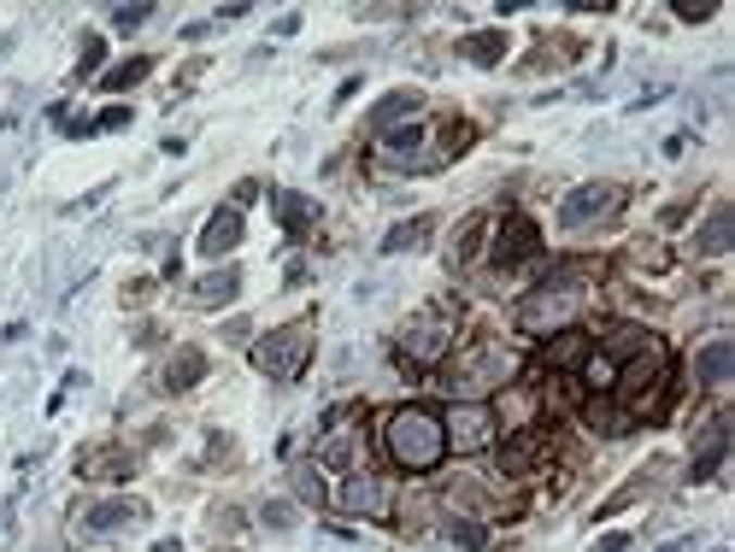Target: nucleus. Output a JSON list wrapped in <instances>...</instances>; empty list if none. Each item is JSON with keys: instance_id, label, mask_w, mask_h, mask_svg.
Instances as JSON below:
<instances>
[{"instance_id": "f257e3e1", "label": "nucleus", "mask_w": 735, "mask_h": 552, "mask_svg": "<svg viewBox=\"0 0 735 552\" xmlns=\"http://www.w3.org/2000/svg\"><path fill=\"white\" fill-rule=\"evenodd\" d=\"M383 447L400 471H436L441 453H448V435H441V417L429 405H400L383 424Z\"/></svg>"}, {"instance_id": "f03ea898", "label": "nucleus", "mask_w": 735, "mask_h": 552, "mask_svg": "<svg viewBox=\"0 0 735 552\" xmlns=\"http://www.w3.org/2000/svg\"><path fill=\"white\" fill-rule=\"evenodd\" d=\"M583 300H588L583 265H559V271H547V283L518 306V317H524V329L547 336V329H565L571 317H583Z\"/></svg>"}, {"instance_id": "7ed1b4c3", "label": "nucleus", "mask_w": 735, "mask_h": 552, "mask_svg": "<svg viewBox=\"0 0 735 552\" xmlns=\"http://www.w3.org/2000/svg\"><path fill=\"white\" fill-rule=\"evenodd\" d=\"M671 388V365H665V347H659L653 336L641 341V353L630 359L624 371H612V394L624 405H659Z\"/></svg>"}, {"instance_id": "20e7f679", "label": "nucleus", "mask_w": 735, "mask_h": 552, "mask_svg": "<svg viewBox=\"0 0 735 552\" xmlns=\"http://www.w3.org/2000/svg\"><path fill=\"white\" fill-rule=\"evenodd\" d=\"M312 359V324H283L271 336L253 341V365L271 376V382H295Z\"/></svg>"}, {"instance_id": "39448f33", "label": "nucleus", "mask_w": 735, "mask_h": 552, "mask_svg": "<svg viewBox=\"0 0 735 552\" xmlns=\"http://www.w3.org/2000/svg\"><path fill=\"white\" fill-rule=\"evenodd\" d=\"M624 212V188L618 183H583V188H571L565 200H559V224L565 229H595V224H607V217Z\"/></svg>"}, {"instance_id": "423d86ee", "label": "nucleus", "mask_w": 735, "mask_h": 552, "mask_svg": "<svg viewBox=\"0 0 735 552\" xmlns=\"http://www.w3.org/2000/svg\"><path fill=\"white\" fill-rule=\"evenodd\" d=\"M441 382L453 388V394H488V388H500V382H512V353L507 347H477V353L465 359V365H453Z\"/></svg>"}, {"instance_id": "0eeeda50", "label": "nucleus", "mask_w": 735, "mask_h": 552, "mask_svg": "<svg viewBox=\"0 0 735 552\" xmlns=\"http://www.w3.org/2000/svg\"><path fill=\"white\" fill-rule=\"evenodd\" d=\"M441 435H448L453 453H483L488 441H495V412H488L483 400H459L448 417H441Z\"/></svg>"}, {"instance_id": "6e6552de", "label": "nucleus", "mask_w": 735, "mask_h": 552, "mask_svg": "<svg viewBox=\"0 0 735 552\" xmlns=\"http://www.w3.org/2000/svg\"><path fill=\"white\" fill-rule=\"evenodd\" d=\"M536 253H541V229L530 224L524 212H512L507 224H500L495 247H488V265H495V271H518L524 259H536Z\"/></svg>"}, {"instance_id": "1a4fd4ad", "label": "nucleus", "mask_w": 735, "mask_h": 552, "mask_svg": "<svg viewBox=\"0 0 735 552\" xmlns=\"http://www.w3.org/2000/svg\"><path fill=\"white\" fill-rule=\"evenodd\" d=\"M148 517V505L129 500V493H112V500H95L89 512L77 517L83 535H119V529H136V523Z\"/></svg>"}, {"instance_id": "9d476101", "label": "nucleus", "mask_w": 735, "mask_h": 552, "mask_svg": "<svg viewBox=\"0 0 735 552\" xmlns=\"http://www.w3.org/2000/svg\"><path fill=\"white\" fill-rule=\"evenodd\" d=\"M448 341H453V324H448V317H436V312L412 317V324L400 329V353L424 359V365H436V359L448 353Z\"/></svg>"}, {"instance_id": "9b49d317", "label": "nucleus", "mask_w": 735, "mask_h": 552, "mask_svg": "<svg viewBox=\"0 0 735 552\" xmlns=\"http://www.w3.org/2000/svg\"><path fill=\"white\" fill-rule=\"evenodd\" d=\"M241 236H248V224H241V212L236 206H219L207 217V224H200V259H224V253H236L241 247Z\"/></svg>"}, {"instance_id": "f8f14e48", "label": "nucleus", "mask_w": 735, "mask_h": 552, "mask_svg": "<svg viewBox=\"0 0 735 552\" xmlns=\"http://www.w3.org/2000/svg\"><path fill=\"white\" fill-rule=\"evenodd\" d=\"M336 505L341 512H353V517H383L388 512V482L383 476H348V482H341V493H336Z\"/></svg>"}, {"instance_id": "ddd939ff", "label": "nucleus", "mask_w": 735, "mask_h": 552, "mask_svg": "<svg viewBox=\"0 0 735 552\" xmlns=\"http://www.w3.org/2000/svg\"><path fill=\"white\" fill-rule=\"evenodd\" d=\"M359 459H365V435H359L353 424L341 429V424H329L324 429V441H319V464H329V471H359Z\"/></svg>"}, {"instance_id": "4468645a", "label": "nucleus", "mask_w": 735, "mask_h": 552, "mask_svg": "<svg viewBox=\"0 0 735 552\" xmlns=\"http://www.w3.org/2000/svg\"><path fill=\"white\" fill-rule=\"evenodd\" d=\"M77 476H89V482H124V476H136V459L124 453V447H89V453L77 459Z\"/></svg>"}, {"instance_id": "2eb2a0df", "label": "nucleus", "mask_w": 735, "mask_h": 552, "mask_svg": "<svg viewBox=\"0 0 735 552\" xmlns=\"http://www.w3.org/2000/svg\"><path fill=\"white\" fill-rule=\"evenodd\" d=\"M735 376V341H706L695 353V382L700 388H724Z\"/></svg>"}, {"instance_id": "dca6fc26", "label": "nucleus", "mask_w": 735, "mask_h": 552, "mask_svg": "<svg viewBox=\"0 0 735 552\" xmlns=\"http://www.w3.org/2000/svg\"><path fill=\"white\" fill-rule=\"evenodd\" d=\"M200 376H207V353L200 347H177V353L165 359V371H160V388L165 394H183V388H195Z\"/></svg>"}, {"instance_id": "f3484780", "label": "nucleus", "mask_w": 735, "mask_h": 552, "mask_svg": "<svg viewBox=\"0 0 735 552\" xmlns=\"http://www.w3.org/2000/svg\"><path fill=\"white\" fill-rule=\"evenodd\" d=\"M583 359H588L583 329H559V336H547V347H541V365H553V371H576Z\"/></svg>"}, {"instance_id": "a211bd4d", "label": "nucleus", "mask_w": 735, "mask_h": 552, "mask_svg": "<svg viewBox=\"0 0 735 552\" xmlns=\"http://www.w3.org/2000/svg\"><path fill=\"white\" fill-rule=\"evenodd\" d=\"M424 141H429V129L424 124H400V129H383L377 136V148L388 159H407V165H424Z\"/></svg>"}, {"instance_id": "6ab92c4d", "label": "nucleus", "mask_w": 735, "mask_h": 552, "mask_svg": "<svg viewBox=\"0 0 735 552\" xmlns=\"http://www.w3.org/2000/svg\"><path fill=\"white\" fill-rule=\"evenodd\" d=\"M730 247H735V206H718L712 217H706V229L695 236V253L718 259V253H730Z\"/></svg>"}, {"instance_id": "aec40b11", "label": "nucleus", "mask_w": 735, "mask_h": 552, "mask_svg": "<svg viewBox=\"0 0 735 552\" xmlns=\"http://www.w3.org/2000/svg\"><path fill=\"white\" fill-rule=\"evenodd\" d=\"M236 294H241V271H229V265L195 283V306H229Z\"/></svg>"}, {"instance_id": "412c9836", "label": "nucleus", "mask_w": 735, "mask_h": 552, "mask_svg": "<svg viewBox=\"0 0 735 552\" xmlns=\"http://www.w3.org/2000/svg\"><path fill=\"white\" fill-rule=\"evenodd\" d=\"M277 217H283V229L288 236H307L312 224H319V200H307V195H277Z\"/></svg>"}, {"instance_id": "4be33fe9", "label": "nucleus", "mask_w": 735, "mask_h": 552, "mask_svg": "<svg viewBox=\"0 0 735 552\" xmlns=\"http://www.w3.org/2000/svg\"><path fill=\"white\" fill-rule=\"evenodd\" d=\"M459 53H465L471 65H500V60H507V30H477V36H465V41H459Z\"/></svg>"}, {"instance_id": "5701e85b", "label": "nucleus", "mask_w": 735, "mask_h": 552, "mask_svg": "<svg viewBox=\"0 0 735 552\" xmlns=\"http://www.w3.org/2000/svg\"><path fill=\"white\" fill-rule=\"evenodd\" d=\"M429 224H436V217H407L400 229H388V236H383V253H412V247H424Z\"/></svg>"}, {"instance_id": "b1692460", "label": "nucleus", "mask_w": 735, "mask_h": 552, "mask_svg": "<svg viewBox=\"0 0 735 552\" xmlns=\"http://www.w3.org/2000/svg\"><path fill=\"white\" fill-rule=\"evenodd\" d=\"M148 71H153V60H148V53H136V60L112 65L107 77H100V89H107V95H124V89H136V83L148 77Z\"/></svg>"}, {"instance_id": "393cba45", "label": "nucleus", "mask_w": 735, "mask_h": 552, "mask_svg": "<svg viewBox=\"0 0 735 552\" xmlns=\"http://www.w3.org/2000/svg\"><path fill=\"white\" fill-rule=\"evenodd\" d=\"M418 106H424V100H418L412 89L388 95V100H377V112H371V129H377V136H383L388 124H395V118H407V112H418Z\"/></svg>"}, {"instance_id": "a878e982", "label": "nucleus", "mask_w": 735, "mask_h": 552, "mask_svg": "<svg viewBox=\"0 0 735 552\" xmlns=\"http://www.w3.org/2000/svg\"><path fill=\"white\" fill-rule=\"evenodd\" d=\"M500 459H507V471H512V476H524L530 464L541 459V435H518V441H507V453H500Z\"/></svg>"}, {"instance_id": "bb28decb", "label": "nucleus", "mask_w": 735, "mask_h": 552, "mask_svg": "<svg viewBox=\"0 0 735 552\" xmlns=\"http://www.w3.org/2000/svg\"><path fill=\"white\" fill-rule=\"evenodd\" d=\"M477 241H483V217H465V229H459V236H453L448 259H453V265H465V259L477 253Z\"/></svg>"}, {"instance_id": "cd10ccee", "label": "nucleus", "mask_w": 735, "mask_h": 552, "mask_svg": "<svg viewBox=\"0 0 735 552\" xmlns=\"http://www.w3.org/2000/svg\"><path fill=\"white\" fill-rule=\"evenodd\" d=\"M259 523H265V529H277V535H288V529H295V512H288V500H265V505H259Z\"/></svg>"}, {"instance_id": "c85d7f7f", "label": "nucleus", "mask_w": 735, "mask_h": 552, "mask_svg": "<svg viewBox=\"0 0 735 552\" xmlns=\"http://www.w3.org/2000/svg\"><path fill=\"white\" fill-rule=\"evenodd\" d=\"M295 493H300V500H312V505H324V482H319V471L295 464Z\"/></svg>"}, {"instance_id": "c756f323", "label": "nucleus", "mask_w": 735, "mask_h": 552, "mask_svg": "<svg viewBox=\"0 0 735 552\" xmlns=\"http://www.w3.org/2000/svg\"><path fill=\"white\" fill-rule=\"evenodd\" d=\"M448 535H453L459 547H471V552H483V547H488V535L477 529V523H459V517H448Z\"/></svg>"}, {"instance_id": "7c9ffc66", "label": "nucleus", "mask_w": 735, "mask_h": 552, "mask_svg": "<svg viewBox=\"0 0 735 552\" xmlns=\"http://www.w3.org/2000/svg\"><path fill=\"white\" fill-rule=\"evenodd\" d=\"M148 18H153V7H119V12H112V24H119V30H141Z\"/></svg>"}, {"instance_id": "2f4dec72", "label": "nucleus", "mask_w": 735, "mask_h": 552, "mask_svg": "<svg viewBox=\"0 0 735 552\" xmlns=\"http://www.w3.org/2000/svg\"><path fill=\"white\" fill-rule=\"evenodd\" d=\"M89 129H95V136H100V129H129V106H107Z\"/></svg>"}, {"instance_id": "473e14b6", "label": "nucleus", "mask_w": 735, "mask_h": 552, "mask_svg": "<svg viewBox=\"0 0 735 552\" xmlns=\"http://www.w3.org/2000/svg\"><path fill=\"white\" fill-rule=\"evenodd\" d=\"M100 53H107V41H100V36H83V65H77V77L100 65Z\"/></svg>"}, {"instance_id": "72a5a7b5", "label": "nucleus", "mask_w": 735, "mask_h": 552, "mask_svg": "<svg viewBox=\"0 0 735 552\" xmlns=\"http://www.w3.org/2000/svg\"><path fill=\"white\" fill-rule=\"evenodd\" d=\"M300 30V12H283V18H277V30H271V36H295Z\"/></svg>"}, {"instance_id": "f704fd0d", "label": "nucleus", "mask_w": 735, "mask_h": 552, "mask_svg": "<svg viewBox=\"0 0 735 552\" xmlns=\"http://www.w3.org/2000/svg\"><path fill=\"white\" fill-rule=\"evenodd\" d=\"M248 200H259V183H253V177H248V183H241V188H236V212H241V206H248Z\"/></svg>"}, {"instance_id": "c9c22d12", "label": "nucleus", "mask_w": 735, "mask_h": 552, "mask_svg": "<svg viewBox=\"0 0 735 552\" xmlns=\"http://www.w3.org/2000/svg\"><path fill=\"white\" fill-rule=\"evenodd\" d=\"M624 547H630V535H607V541H600L595 552H624Z\"/></svg>"}]
</instances>
